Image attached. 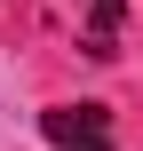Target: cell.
Returning a JSON list of instances; mask_svg holds the SVG:
<instances>
[{
    "label": "cell",
    "mask_w": 143,
    "mask_h": 151,
    "mask_svg": "<svg viewBox=\"0 0 143 151\" xmlns=\"http://www.w3.org/2000/svg\"><path fill=\"white\" fill-rule=\"evenodd\" d=\"M40 135L56 151H111V111L103 104H48L40 111Z\"/></svg>",
    "instance_id": "6da1fadb"
},
{
    "label": "cell",
    "mask_w": 143,
    "mask_h": 151,
    "mask_svg": "<svg viewBox=\"0 0 143 151\" xmlns=\"http://www.w3.org/2000/svg\"><path fill=\"white\" fill-rule=\"evenodd\" d=\"M80 16H88L80 48H88V56H119V16H127V0H80Z\"/></svg>",
    "instance_id": "7a4b0ae2"
}]
</instances>
